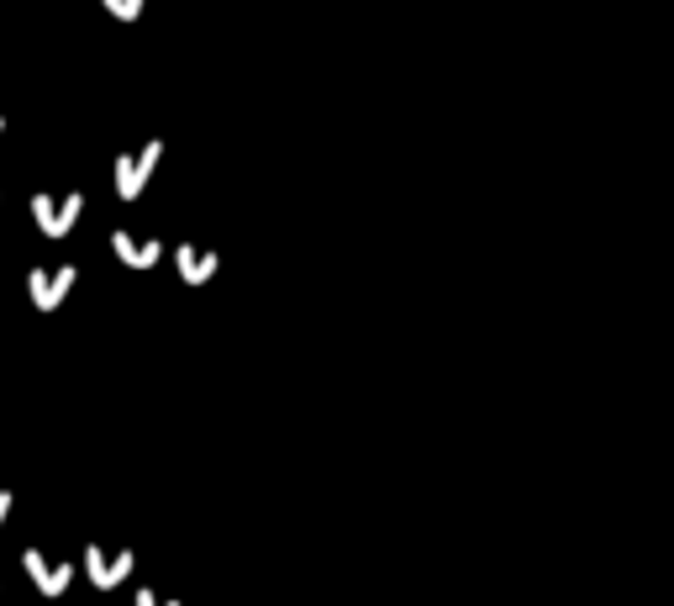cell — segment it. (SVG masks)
<instances>
[{"label": "cell", "mask_w": 674, "mask_h": 606, "mask_svg": "<svg viewBox=\"0 0 674 606\" xmlns=\"http://www.w3.org/2000/svg\"><path fill=\"white\" fill-rule=\"evenodd\" d=\"M153 153H159V148L148 142V153H132V159H121V163H117V190H121V196H138L142 175L153 169Z\"/></svg>", "instance_id": "5b68a950"}, {"label": "cell", "mask_w": 674, "mask_h": 606, "mask_svg": "<svg viewBox=\"0 0 674 606\" xmlns=\"http://www.w3.org/2000/svg\"><path fill=\"white\" fill-rule=\"evenodd\" d=\"M85 565H90V580H96V586H117L121 575H127V565H132V554H117V559H106L100 548H85Z\"/></svg>", "instance_id": "277c9868"}, {"label": "cell", "mask_w": 674, "mask_h": 606, "mask_svg": "<svg viewBox=\"0 0 674 606\" xmlns=\"http://www.w3.org/2000/svg\"><path fill=\"white\" fill-rule=\"evenodd\" d=\"M106 6H111V11H117L121 21H132V17H138V6H142V0H106Z\"/></svg>", "instance_id": "52a82bcc"}, {"label": "cell", "mask_w": 674, "mask_h": 606, "mask_svg": "<svg viewBox=\"0 0 674 606\" xmlns=\"http://www.w3.org/2000/svg\"><path fill=\"white\" fill-rule=\"evenodd\" d=\"M80 211H85V196L80 190H69V196H48V190H38L32 196V222H38V232L42 238H63L69 227L80 222Z\"/></svg>", "instance_id": "6da1fadb"}, {"label": "cell", "mask_w": 674, "mask_h": 606, "mask_svg": "<svg viewBox=\"0 0 674 606\" xmlns=\"http://www.w3.org/2000/svg\"><path fill=\"white\" fill-rule=\"evenodd\" d=\"M69 285H75V269H69V264H63V269H32V275H27V296H32L38 311H53V306L69 296Z\"/></svg>", "instance_id": "7a4b0ae2"}, {"label": "cell", "mask_w": 674, "mask_h": 606, "mask_svg": "<svg viewBox=\"0 0 674 606\" xmlns=\"http://www.w3.org/2000/svg\"><path fill=\"white\" fill-rule=\"evenodd\" d=\"M138 606H159V602H153V596H148V590H142V596H138Z\"/></svg>", "instance_id": "9c48e42d"}, {"label": "cell", "mask_w": 674, "mask_h": 606, "mask_svg": "<svg viewBox=\"0 0 674 606\" xmlns=\"http://www.w3.org/2000/svg\"><path fill=\"white\" fill-rule=\"evenodd\" d=\"M117 254L127 264H153L159 259V248H153V242H138L132 232H117Z\"/></svg>", "instance_id": "8992f818"}, {"label": "cell", "mask_w": 674, "mask_h": 606, "mask_svg": "<svg viewBox=\"0 0 674 606\" xmlns=\"http://www.w3.org/2000/svg\"><path fill=\"white\" fill-rule=\"evenodd\" d=\"M0 132H6V117H0Z\"/></svg>", "instance_id": "30bf717a"}, {"label": "cell", "mask_w": 674, "mask_h": 606, "mask_svg": "<svg viewBox=\"0 0 674 606\" xmlns=\"http://www.w3.org/2000/svg\"><path fill=\"white\" fill-rule=\"evenodd\" d=\"M21 565L32 569V580H38L42 596H59V590L69 586V569H63V565H48V559H42V548H27V554H21Z\"/></svg>", "instance_id": "3957f363"}, {"label": "cell", "mask_w": 674, "mask_h": 606, "mask_svg": "<svg viewBox=\"0 0 674 606\" xmlns=\"http://www.w3.org/2000/svg\"><path fill=\"white\" fill-rule=\"evenodd\" d=\"M11 506H17V496H11V490H0V527H6V517H11Z\"/></svg>", "instance_id": "ba28073f"}]
</instances>
